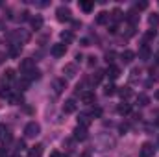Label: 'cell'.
Here are the masks:
<instances>
[{
  "instance_id": "6da1fadb",
  "label": "cell",
  "mask_w": 159,
  "mask_h": 157,
  "mask_svg": "<svg viewBox=\"0 0 159 157\" xmlns=\"http://www.w3.org/2000/svg\"><path fill=\"white\" fill-rule=\"evenodd\" d=\"M39 133H41V126L35 122V120H32V122L26 124V128H24V135H26L28 139H34V137H37Z\"/></svg>"
},
{
  "instance_id": "7a4b0ae2",
  "label": "cell",
  "mask_w": 159,
  "mask_h": 157,
  "mask_svg": "<svg viewBox=\"0 0 159 157\" xmlns=\"http://www.w3.org/2000/svg\"><path fill=\"white\" fill-rule=\"evenodd\" d=\"M56 15H57V20H59V22H69V20L72 19V17H70L72 13H70V9H69L67 6H59V7L56 9Z\"/></svg>"
},
{
  "instance_id": "3957f363",
  "label": "cell",
  "mask_w": 159,
  "mask_h": 157,
  "mask_svg": "<svg viewBox=\"0 0 159 157\" xmlns=\"http://www.w3.org/2000/svg\"><path fill=\"white\" fill-rule=\"evenodd\" d=\"M156 148L152 142H143V146L139 148V157H154Z\"/></svg>"
},
{
  "instance_id": "277c9868",
  "label": "cell",
  "mask_w": 159,
  "mask_h": 157,
  "mask_svg": "<svg viewBox=\"0 0 159 157\" xmlns=\"http://www.w3.org/2000/svg\"><path fill=\"white\" fill-rule=\"evenodd\" d=\"M19 69H20V72H22V74L26 76L28 72H32V70L35 69V61H34V59H30V57H28V59H22V61H20V67H19Z\"/></svg>"
},
{
  "instance_id": "5b68a950",
  "label": "cell",
  "mask_w": 159,
  "mask_h": 157,
  "mask_svg": "<svg viewBox=\"0 0 159 157\" xmlns=\"http://www.w3.org/2000/svg\"><path fill=\"white\" fill-rule=\"evenodd\" d=\"M63 74H65V78H74V76L78 74L76 63H67V65L63 67Z\"/></svg>"
},
{
  "instance_id": "8992f818",
  "label": "cell",
  "mask_w": 159,
  "mask_h": 157,
  "mask_svg": "<svg viewBox=\"0 0 159 157\" xmlns=\"http://www.w3.org/2000/svg\"><path fill=\"white\" fill-rule=\"evenodd\" d=\"M76 109H78V104H76V100H72V98L63 104V113H67V115L76 113Z\"/></svg>"
},
{
  "instance_id": "52a82bcc",
  "label": "cell",
  "mask_w": 159,
  "mask_h": 157,
  "mask_svg": "<svg viewBox=\"0 0 159 157\" xmlns=\"http://www.w3.org/2000/svg\"><path fill=\"white\" fill-rule=\"evenodd\" d=\"M50 52H52V56H54V57H61V56H65V52H67V46H65L63 43H59V44H54Z\"/></svg>"
},
{
  "instance_id": "ba28073f",
  "label": "cell",
  "mask_w": 159,
  "mask_h": 157,
  "mask_svg": "<svg viewBox=\"0 0 159 157\" xmlns=\"http://www.w3.org/2000/svg\"><path fill=\"white\" fill-rule=\"evenodd\" d=\"M94 100H96V96H94V92H93V91H83V92H81V102H83L85 105L94 104Z\"/></svg>"
},
{
  "instance_id": "9c48e42d",
  "label": "cell",
  "mask_w": 159,
  "mask_h": 157,
  "mask_svg": "<svg viewBox=\"0 0 159 157\" xmlns=\"http://www.w3.org/2000/svg\"><path fill=\"white\" fill-rule=\"evenodd\" d=\"M13 137H11V133L7 131V128H6V124H0V141H4V142H9Z\"/></svg>"
},
{
  "instance_id": "30bf717a",
  "label": "cell",
  "mask_w": 159,
  "mask_h": 157,
  "mask_svg": "<svg viewBox=\"0 0 159 157\" xmlns=\"http://www.w3.org/2000/svg\"><path fill=\"white\" fill-rule=\"evenodd\" d=\"M106 74H107L111 79H117L120 76V69L117 67V65H109V67H107V70H106Z\"/></svg>"
},
{
  "instance_id": "8fae6325",
  "label": "cell",
  "mask_w": 159,
  "mask_h": 157,
  "mask_svg": "<svg viewBox=\"0 0 159 157\" xmlns=\"http://www.w3.org/2000/svg\"><path fill=\"white\" fill-rule=\"evenodd\" d=\"M43 152H44V146H43V144H35V146L30 148V155L28 157H41Z\"/></svg>"
},
{
  "instance_id": "7c38bea8",
  "label": "cell",
  "mask_w": 159,
  "mask_h": 157,
  "mask_svg": "<svg viewBox=\"0 0 159 157\" xmlns=\"http://www.w3.org/2000/svg\"><path fill=\"white\" fill-rule=\"evenodd\" d=\"M87 137H89V135H87V129H85V128H76V129H74V139H76V141H85V139H87Z\"/></svg>"
},
{
  "instance_id": "4fadbf2b",
  "label": "cell",
  "mask_w": 159,
  "mask_h": 157,
  "mask_svg": "<svg viewBox=\"0 0 159 157\" xmlns=\"http://www.w3.org/2000/svg\"><path fill=\"white\" fill-rule=\"evenodd\" d=\"M150 56H152V52H150V48L144 44V46H141V50H139V59H143V61H148L150 59Z\"/></svg>"
},
{
  "instance_id": "5bb4252c",
  "label": "cell",
  "mask_w": 159,
  "mask_h": 157,
  "mask_svg": "<svg viewBox=\"0 0 159 157\" xmlns=\"http://www.w3.org/2000/svg\"><path fill=\"white\" fill-rule=\"evenodd\" d=\"M30 22H32V28H34V30H41L44 20H43V17H41V15H35V17H32V19H30Z\"/></svg>"
},
{
  "instance_id": "9a60e30c",
  "label": "cell",
  "mask_w": 159,
  "mask_h": 157,
  "mask_svg": "<svg viewBox=\"0 0 159 157\" xmlns=\"http://www.w3.org/2000/svg\"><path fill=\"white\" fill-rule=\"evenodd\" d=\"M80 7H81L85 13H91L93 7H94V2H91V0H80Z\"/></svg>"
},
{
  "instance_id": "2e32d148",
  "label": "cell",
  "mask_w": 159,
  "mask_h": 157,
  "mask_svg": "<svg viewBox=\"0 0 159 157\" xmlns=\"http://www.w3.org/2000/svg\"><path fill=\"white\" fill-rule=\"evenodd\" d=\"M120 59H122L124 63H131V61L135 59V54H133L131 50H124V52L120 54Z\"/></svg>"
},
{
  "instance_id": "e0dca14e",
  "label": "cell",
  "mask_w": 159,
  "mask_h": 157,
  "mask_svg": "<svg viewBox=\"0 0 159 157\" xmlns=\"http://www.w3.org/2000/svg\"><path fill=\"white\" fill-rule=\"evenodd\" d=\"M107 22H109V13L100 11V13L96 15V24H107Z\"/></svg>"
},
{
  "instance_id": "ac0fdd59",
  "label": "cell",
  "mask_w": 159,
  "mask_h": 157,
  "mask_svg": "<svg viewBox=\"0 0 159 157\" xmlns=\"http://www.w3.org/2000/svg\"><path fill=\"white\" fill-rule=\"evenodd\" d=\"M65 79H54V91H56V94H59V92H63V89H65Z\"/></svg>"
},
{
  "instance_id": "d6986e66",
  "label": "cell",
  "mask_w": 159,
  "mask_h": 157,
  "mask_svg": "<svg viewBox=\"0 0 159 157\" xmlns=\"http://www.w3.org/2000/svg\"><path fill=\"white\" fill-rule=\"evenodd\" d=\"M61 41H63V44H67V43H72V41H74L72 32H70V30H65V32H61Z\"/></svg>"
},
{
  "instance_id": "ffe728a7",
  "label": "cell",
  "mask_w": 159,
  "mask_h": 157,
  "mask_svg": "<svg viewBox=\"0 0 159 157\" xmlns=\"http://www.w3.org/2000/svg\"><path fill=\"white\" fill-rule=\"evenodd\" d=\"M89 124H91L89 115H80V117H78V126H80V128H87Z\"/></svg>"
},
{
  "instance_id": "44dd1931",
  "label": "cell",
  "mask_w": 159,
  "mask_h": 157,
  "mask_svg": "<svg viewBox=\"0 0 159 157\" xmlns=\"http://www.w3.org/2000/svg\"><path fill=\"white\" fill-rule=\"evenodd\" d=\"M117 111H119V115H128V113L131 111V105H129V104H126V102H122L119 107H117Z\"/></svg>"
},
{
  "instance_id": "7402d4cb",
  "label": "cell",
  "mask_w": 159,
  "mask_h": 157,
  "mask_svg": "<svg viewBox=\"0 0 159 157\" xmlns=\"http://www.w3.org/2000/svg\"><path fill=\"white\" fill-rule=\"evenodd\" d=\"M148 24H150V28H154V30L157 28V26H159V15H157V13H154V15H150V17H148Z\"/></svg>"
},
{
  "instance_id": "603a6c76",
  "label": "cell",
  "mask_w": 159,
  "mask_h": 157,
  "mask_svg": "<svg viewBox=\"0 0 159 157\" xmlns=\"http://www.w3.org/2000/svg\"><path fill=\"white\" fill-rule=\"evenodd\" d=\"M137 104L143 105V107L148 105V104H150V96H148V94H139V96H137Z\"/></svg>"
},
{
  "instance_id": "cb8c5ba5",
  "label": "cell",
  "mask_w": 159,
  "mask_h": 157,
  "mask_svg": "<svg viewBox=\"0 0 159 157\" xmlns=\"http://www.w3.org/2000/svg\"><path fill=\"white\" fill-rule=\"evenodd\" d=\"M117 92L120 94V98H122V100H126V98H129V96H131V89H129V87H122V89L117 91Z\"/></svg>"
},
{
  "instance_id": "d4e9b609",
  "label": "cell",
  "mask_w": 159,
  "mask_h": 157,
  "mask_svg": "<svg viewBox=\"0 0 159 157\" xmlns=\"http://www.w3.org/2000/svg\"><path fill=\"white\" fill-rule=\"evenodd\" d=\"M17 87H19V91H26V89L30 87V79H28V78H22V79H19V83H17Z\"/></svg>"
},
{
  "instance_id": "484cf974",
  "label": "cell",
  "mask_w": 159,
  "mask_h": 157,
  "mask_svg": "<svg viewBox=\"0 0 159 157\" xmlns=\"http://www.w3.org/2000/svg\"><path fill=\"white\" fill-rule=\"evenodd\" d=\"M117 92V87L113 85V83H109V85H106V89H104V94L106 96H113Z\"/></svg>"
},
{
  "instance_id": "4316f807",
  "label": "cell",
  "mask_w": 159,
  "mask_h": 157,
  "mask_svg": "<svg viewBox=\"0 0 159 157\" xmlns=\"http://www.w3.org/2000/svg\"><path fill=\"white\" fill-rule=\"evenodd\" d=\"M104 74H106V72H102V70H96V72L93 74L91 81H93V83H100V81H102V78H104Z\"/></svg>"
},
{
  "instance_id": "83f0119b",
  "label": "cell",
  "mask_w": 159,
  "mask_h": 157,
  "mask_svg": "<svg viewBox=\"0 0 159 157\" xmlns=\"http://www.w3.org/2000/svg\"><path fill=\"white\" fill-rule=\"evenodd\" d=\"M24 78H28L30 81H32V79H39V78H41V72L37 70V69H34V70H32V72H28Z\"/></svg>"
},
{
  "instance_id": "f1b7e54d",
  "label": "cell",
  "mask_w": 159,
  "mask_h": 157,
  "mask_svg": "<svg viewBox=\"0 0 159 157\" xmlns=\"http://www.w3.org/2000/svg\"><path fill=\"white\" fill-rule=\"evenodd\" d=\"M126 19H128L131 24H135V22H137V19H139V15H137L135 11H128V13H126Z\"/></svg>"
},
{
  "instance_id": "f546056e",
  "label": "cell",
  "mask_w": 159,
  "mask_h": 157,
  "mask_svg": "<svg viewBox=\"0 0 159 157\" xmlns=\"http://www.w3.org/2000/svg\"><path fill=\"white\" fill-rule=\"evenodd\" d=\"M109 19H113L115 22L120 20V19H122V11H120V9H113V11L109 13Z\"/></svg>"
},
{
  "instance_id": "4dcf8cb0",
  "label": "cell",
  "mask_w": 159,
  "mask_h": 157,
  "mask_svg": "<svg viewBox=\"0 0 159 157\" xmlns=\"http://www.w3.org/2000/svg\"><path fill=\"white\" fill-rule=\"evenodd\" d=\"M11 96H13V94H11V91H9L7 87H0V98H7V100H9Z\"/></svg>"
},
{
  "instance_id": "1f68e13d",
  "label": "cell",
  "mask_w": 159,
  "mask_h": 157,
  "mask_svg": "<svg viewBox=\"0 0 159 157\" xmlns=\"http://www.w3.org/2000/svg\"><path fill=\"white\" fill-rule=\"evenodd\" d=\"M115 57H117V54H115L113 50H111V52H106V61H107V65H113Z\"/></svg>"
},
{
  "instance_id": "d6a6232c",
  "label": "cell",
  "mask_w": 159,
  "mask_h": 157,
  "mask_svg": "<svg viewBox=\"0 0 159 157\" xmlns=\"http://www.w3.org/2000/svg\"><path fill=\"white\" fill-rule=\"evenodd\" d=\"M4 79H7V81L15 79V70H13V69H6V72H4Z\"/></svg>"
},
{
  "instance_id": "836d02e7",
  "label": "cell",
  "mask_w": 159,
  "mask_h": 157,
  "mask_svg": "<svg viewBox=\"0 0 159 157\" xmlns=\"http://www.w3.org/2000/svg\"><path fill=\"white\" fill-rule=\"evenodd\" d=\"M156 37V30H150L148 34H144V43H148V41H152Z\"/></svg>"
},
{
  "instance_id": "e575fe53",
  "label": "cell",
  "mask_w": 159,
  "mask_h": 157,
  "mask_svg": "<svg viewBox=\"0 0 159 157\" xmlns=\"http://www.w3.org/2000/svg\"><path fill=\"white\" fill-rule=\"evenodd\" d=\"M91 117H102V109H100V107H94V109H93V111H91Z\"/></svg>"
},
{
  "instance_id": "d590c367",
  "label": "cell",
  "mask_w": 159,
  "mask_h": 157,
  "mask_svg": "<svg viewBox=\"0 0 159 157\" xmlns=\"http://www.w3.org/2000/svg\"><path fill=\"white\" fill-rule=\"evenodd\" d=\"M9 100H11L13 104H22V96H19V94H15V96H11Z\"/></svg>"
},
{
  "instance_id": "8d00e7d4",
  "label": "cell",
  "mask_w": 159,
  "mask_h": 157,
  "mask_svg": "<svg viewBox=\"0 0 159 157\" xmlns=\"http://www.w3.org/2000/svg\"><path fill=\"white\" fill-rule=\"evenodd\" d=\"M135 7H137V9H146V7H148V2H137Z\"/></svg>"
},
{
  "instance_id": "74e56055",
  "label": "cell",
  "mask_w": 159,
  "mask_h": 157,
  "mask_svg": "<svg viewBox=\"0 0 159 157\" xmlns=\"http://www.w3.org/2000/svg\"><path fill=\"white\" fill-rule=\"evenodd\" d=\"M87 59H89V61H87V65H89V67H94V65H96V57H94V56H89Z\"/></svg>"
},
{
  "instance_id": "f35d334b",
  "label": "cell",
  "mask_w": 159,
  "mask_h": 157,
  "mask_svg": "<svg viewBox=\"0 0 159 157\" xmlns=\"http://www.w3.org/2000/svg\"><path fill=\"white\" fill-rule=\"evenodd\" d=\"M28 19H30V13L28 11H22L20 17H19V20H28Z\"/></svg>"
},
{
  "instance_id": "ab89813d",
  "label": "cell",
  "mask_w": 159,
  "mask_h": 157,
  "mask_svg": "<svg viewBox=\"0 0 159 157\" xmlns=\"http://www.w3.org/2000/svg\"><path fill=\"white\" fill-rule=\"evenodd\" d=\"M9 56H11V57H17V56H19V46L11 48V50H9Z\"/></svg>"
},
{
  "instance_id": "60d3db41",
  "label": "cell",
  "mask_w": 159,
  "mask_h": 157,
  "mask_svg": "<svg viewBox=\"0 0 159 157\" xmlns=\"http://www.w3.org/2000/svg\"><path fill=\"white\" fill-rule=\"evenodd\" d=\"M117 32H119V26L117 24H111L109 26V34H117Z\"/></svg>"
},
{
  "instance_id": "b9f144b4",
  "label": "cell",
  "mask_w": 159,
  "mask_h": 157,
  "mask_svg": "<svg viewBox=\"0 0 159 157\" xmlns=\"http://www.w3.org/2000/svg\"><path fill=\"white\" fill-rule=\"evenodd\" d=\"M24 148H26L24 141H17V150H24Z\"/></svg>"
},
{
  "instance_id": "7bdbcfd3",
  "label": "cell",
  "mask_w": 159,
  "mask_h": 157,
  "mask_svg": "<svg viewBox=\"0 0 159 157\" xmlns=\"http://www.w3.org/2000/svg\"><path fill=\"white\" fill-rule=\"evenodd\" d=\"M0 157H7V148H0Z\"/></svg>"
},
{
  "instance_id": "ee69618b",
  "label": "cell",
  "mask_w": 159,
  "mask_h": 157,
  "mask_svg": "<svg viewBox=\"0 0 159 157\" xmlns=\"http://www.w3.org/2000/svg\"><path fill=\"white\" fill-rule=\"evenodd\" d=\"M72 26H74V28H81V22H80V20H74Z\"/></svg>"
},
{
  "instance_id": "f6af8a7d",
  "label": "cell",
  "mask_w": 159,
  "mask_h": 157,
  "mask_svg": "<svg viewBox=\"0 0 159 157\" xmlns=\"http://www.w3.org/2000/svg\"><path fill=\"white\" fill-rule=\"evenodd\" d=\"M81 46H89V39H81Z\"/></svg>"
},
{
  "instance_id": "bcb514c9",
  "label": "cell",
  "mask_w": 159,
  "mask_h": 157,
  "mask_svg": "<svg viewBox=\"0 0 159 157\" xmlns=\"http://www.w3.org/2000/svg\"><path fill=\"white\" fill-rule=\"evenodd\" d=\"M50 157H61V154H59V152H52V154H50Z\"/></svg>"
},
{
  "instance_id": "7dc6e473",
  "label": "cell",
  "mask_w": 159,
  "mask_h": 157,
  "mask_svg": "<svg viewBox=\"0 0 159 157\" xmlns=\"http://www.w3.org/2000/svg\"><path fill=\"white\" fill-rule=\"evenodd\" d=\"M4 63V54H0V65Z\"/></svg>"
},
{
  "instance_id": "c3c4849f",
  "label": "cell",
  "mask_w": 159,
  "mask_h": 157,
  "mask_svg": "<svg viewBox=\"0 0 159 157\" xmlns=\"http://www.w3.org/2000/svg\"><path fill=\"white\" fill-rule=\"evenodd\" d=\"M156 98H157V100H159V91H157V92H156Z\"/></svg>"
},
{
  "instance_id": "681fc988",
  "label": "cell",
  "mask_w": 159,
  "mask_h": 157,
  "mask_svg": "<svg viewBox=\"0 0 159 157\" xmlns=\"http://www.w3.org/2000/svg\"><path fill=\"white\" fill-rule=\"evenodd\" d=\"M13 157H19V155H13Z\"/></svg>"
}]
</instances>
